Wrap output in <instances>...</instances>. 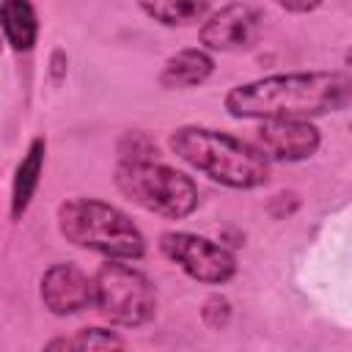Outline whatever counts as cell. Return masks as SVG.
Here are the masks:
<instances>
[{"label": "cell", "instance_id": "obj_12", "mask_svg": "<svg viewBox=\"0 0 352 352\" xmlns=\"http://www.w3.org/2000/svg\"><path fill=\"white\" fill-rule=\"evenodd\" d=\"M44 138H36L28 148V154L22 157V162L16 165L14 173V187H11V220H19L25 214V209L33 201V192L38 187V176L44 168Z\"/></svg>", "mask_w": 352, "mask_h": 352}, {"label": "cell", "instance_id": "obj_1", "mask_svg": "<svg viewBox=\"0 0 352 352\" xmlns=\"http://www.w3.org/2000/svg\"><path fill=\"white\" fill-rule=\"evenodd\" d=\"M344 72H289L242 82L226 94L234 118H314L336 113L349 102Z\"/></svg>", "mask_w": 352, "mask_h": 352}, {"label": "cell", "instance_id": "obj_16", "mask_svg": "<svg viewBox=\"0 0 352 352\" xmlns=\"http://www.w3.org/2000/svg\"><path fill=\"white\" fill-rule=\"evenodd\" d=\"M275 3L286 11H292V14H308V11L322 6V0H275Z\"/></svg>", "mask_w": 352, "mask_h": 352}, {"label": "cell", "instance_id": "obj_10", "mask_svg": "<svg viewBox=\"0 0 352 352\" xmlns=\"http://www.w3.org/2000/svg\"><path fill=\"white\" fill-rule=\"evenodd\" d=\"M214 72V60L209 52L190 47V50H179L176 55H170L160 72V85L168 91L176 88H192L201 85L209 74Z\"/></svg>", "mask_w": 352, "mask_h": 352}, {"label": "cell", "instance_id": "obj_5", "mask_svg": "<svg viewBox=\"0 0 352 352\" xmlns=\"http://www.w3.org/2000/svg\"><path fill=\"white\" fill-rule=\"evenodd\" d=\"M94 305L116 324L140 327L157 314V289L140 270L107 258L94 275Z\"/></svg>", "mask_w": 352, "mask_h": 352}, {"label": "cell", "instance_id": "obj_11", "mask_svg": "<svg viewBox=\"0 0 352 352\" xmlns=\"http://www.w3.org/2000/svg\"><path fill=\"white\" fill-rule=\"evenodd\" d=\"M0 28L16 52H28L38 36V16L30 0H0Z\"/></svg>", "mask_w": 352, "mask_h": 352}, {"label": "cell", "instance_id": "obj_7", "mask_svg": "<svg viewBox=\"0 0 352 352\" xmlns=\"http://www.w3.org/2000/svg\"><path fill=\"white\" fill-rule=\"evenodd\" d=\"M256 148L267 160L300 162L316 154L319 129L308 118H264L256 129Z\"/></svg>", "mask_w": 352, "mask_h": 352}, {"label": "cell", "instance_id": "obj_8", "mask_svg": "<svg viewBox=\"0 0 352 352\" xmlns=\"http://www.w3.org/2000/svg\"><path fill=\"white\" fill-rule=\"evenodd\" d=\"M261 30V14L258 8L248 3H228L220 11H214L198 30V38L206 50H242L256 41Z\"/></svg>", "mask_w": 352, "mask_h": 352}, {"label": "cell", "instance_id": "obj_9", "mask_svg": "<svg viewBox=\"0 0 352 352\" xmlns=\"http://www.w3.org/2000/svg\"><path fill=\"white\" fill-rule=\"evenodd\" d=\"M41 302L55 316L77 314L94 305V278L74 264H52L41 275Z\"/></svg>", "mask_w": 352, "mask_h": 352}, {"label": "cell", "instance_id": "obj_4", "mask_svg": "<svg viewBox=\"0 0 352 352\" xmlns=\"http://www.w3.org/2000/svg\"><path fill=\"white\" fill-rule=\"evenodd\" d=\"M116 184L140 209L170 220H182L198 206L195 182L187 173L154 160H121Z\"/></svg>", "mask_w": 352, "mask_h": 352}, {"label": "cell", "instance_id": "obj_13", "mask_svg": "<svg viewBox=\"0 0 352 352\" xmlns=\"http://www.w3.org/2000/svg\"><path fill=\"white\" fill-rule=\"evenodd\" d=\"M209 3L212 0H140V8L151 19L173 28V25H187V22L201 19Z\"/></svg>", "mask_w": 352, "mask_h": 352}, {"label": "cell", "instance_id": "obj_14", "mask_svg": "<svg viewBox=\"0 0 352 352\" xmlns=\"http://www.w3.org/2000/svg\"><path fill=\"white\" fill-rule=\"evenodd\" d=\"M124 346L126 341L121 336L102 327H85V330H77L74 336L52 338L47 344V349H124Z\"/></svg>", "mask_w": 352, "mask_h": 352}, {"label": "cell", "instance_id": "obj_15", "mask_svg": "<svg viewBox=\"0 0 352 352\" xmlns=\"http://www.w3.org/2000/svg\"><path fill=\"white\" fill-rule=\"evenodd\" d=\"M228 314H231V305H228V300L226 297H209L206 300V305H204V319H206V324L209 327H223L226 322H228Z\"/></svg>", "mask_w": 352, "mask_h": 352}, {"label": "cell", "instance_id": "obj_2", "mask_svg": "<svg viewBox=\"0 0 352 352\" xmlns=\"http://www.w3.org/2000/svg\"><path fill=\"white\" fill-rule=\"evenodd\" d=\"M170 151L206 173L212 182H220L234 190H253L270 179V160L248 140L228 132L206 126H179L170 140Z\"/></svg>", "mask_w": 352, "mask_h": 352}, {"label": "cell", "instance_id": "obj_3", "mask_svg": "<svg viewBox=\"0 0 352 352\" xmlns=\"http://www.w3.org/2000/svg\"><path fill=\"white\" fill-rule=\"evenodd\" d=\"M58 231L66 242L107 258L135 261L146 253V239L129 214L99 198L63 201L58 206Z\"/></svg>", "mask_w": 352, "mask_h": 352}, {"label": "cell", "instance_id": "obj_6", "mask_svg": "<svg viewBox=\"0 0 352 352\" xmlns=\"http://www.w3.org/2000/svg\"><path fill=\"white\" fill-rule=\"evenodd\" d=\"M160 250L165 258L179 264L192 280L201 283H226L236 275V258L223 245L187 234V231H165L160 236Z\"/></svg>", "mask_w": 352, "mask_h": 352}]
</instances>
